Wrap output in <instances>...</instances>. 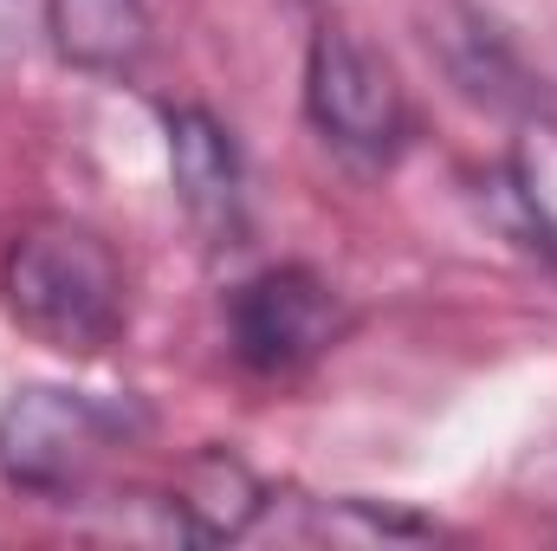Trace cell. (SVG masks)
I'll return each mask as SVG.
<instances>
[{
	"label": "cell",
	"mask_w": 557,
	"mask_h": 551,
	"mask_svg": "<svg viewBox=\"0 0 557 551\" xmlns=\"http://www.w3.org/2000/svg\"><path fill=\"white\" fill-rule=\"evenodd\" d=\"M7 318L59 357H104L131 325L117 247L78 215H26L0 247Z\"/></svg>",
	"instance_id": "1"
},
{
	"label": "cell",
	"mask_w": 557,
	"mask_h": 551,
	"mask_svg": "<svg viewBox=\"0 0 557 551\" xmlns=\"http://www.w3.org/2000/svg\"><path fill=\"white\" fill-rule=\"evenodd\" d=\"M143 434H149V409L131 396H98L72 383H20L0 403V480L20 500L72 506Z\"/></svg>",
	"instance_id": "2"
},
{
	"label": "cell",
	"mask_w": 557,
	"mask_h": 551,
	"mask_svg": "<svg viewBox=\"0 0 557 551\" xmlns=\"http://www.w3.org/2000/svg\"><path fill=\"white\" fill-rule=\"evenodd\" d=\"M305 124L350 169H396L416 143V105L383 46L350 26H318L305 46Z\"/></svg>",
	"instance_id": "3"
},
{
	"label": "cell",
	"mask_w": 557,
	"mask_h": 551,
	"mask_svg": "<svg viewBox=\"0 0 557 551\" xmlns=\"http://www.w3.org/2000/svg\"><path fill=\"white\" fill-rule=\"evenodd\" d=\"M344 325H350L344 292L305 260L260 267L221 298L227 357L253 383H298L305 370H318L337 351Z\"/></svg>",
	"instance_id": "4"
},
{
	"label": "cell",
	"mask_w": 557,
	"mask_h": 551,
	"mask_svg": "<svg viewBox=\"0 0 557 551\" xmlns=\"http://www.w3.org/2000/svg\"><path fill=\"white\" fill-rule=\"evenodd\" d=\"M169 143V188L182 221L208 254H240L253 241V195H247V156L227 118L208 105H162Z\"/></svg>",
	"instance_id": "5"
},
{
	"label": "cell",
	"mask_w": 557,
	"mask_h": 551,
	"mask_svg": "<svg viewBox=\"0 0 557 551\" xmlns=\"http://www.w3.org/2000/svg\"><path fill=\"white\" fill-rule=\"evenodd\" d=\"M273 487L253 474L247 454L208 441L201 454L182 461L175 487L162 493L169 506V532L188 539V546H240L253 532H267V513H273Z\"/></svg>",
	"instance_id": "6"
},
{
	"label": "cell",
	"mask_w": 557,
	"mask_h": 551,
	"mask_svg": "<svg viewBox=\"0 0 557 551\" xmlns=\"http://www.w3.org/2000/svg\"><path fill=\"white\" fill-rule=\"evenodd\" d=\"M46 39L72 72L124 78L149 59V7L143 0H46Z\"/></svg>",
	"instance_id": "7"
},
{
	"label": "cell",
	"mask_w": 557,
	"mask_h": 551,
	"mask_svg": "<svg viewBox=\"0 0 557 551\" xmlns=\"http://www.w3.org/2000/svg\"><path fill=\"white\" fill-rule=\"evenodd\" d=\"M298 506V539H318V546H416V539H441L434 519L403 513V506H383V500H363V493H337V500H292Z\"/></svg>",
	"instance_id": "8"
},
{
	"label": "cell",
	"mask_w": 557,
	"mask_h": 551,
	"mask_svg": "<svg viewBox=\"0 0 557 551\" xmlns=\"http://www.w3.org/2000/svg\"><path fill=\"white\" fill-rule=\"evenodd\" d=\"M26 46V20H20V0H0V59H13Z\"/></svg>",
	"instance_id": "9"
}]
</instances>
